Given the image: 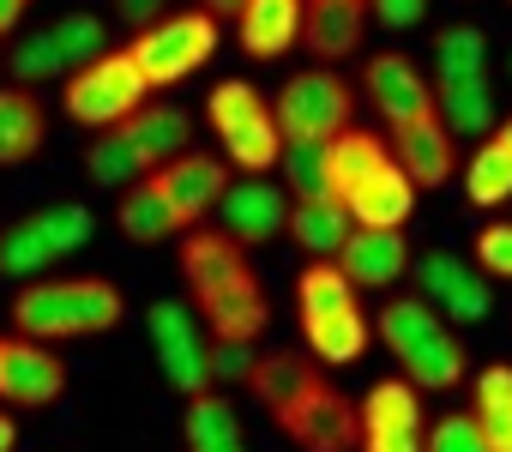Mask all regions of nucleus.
I'll return each instance as SVG.
<instances>
[{
  "mask_svg": "<svg viewBox=\"0 0 512 452\" xmlns=\"http://www.w3.org/2000/svg\"><path fill=\"white\" fill-rule=\"evenodd\" d=\"M247 386L302 452H356L362 446V410L308 356L272 350V356H260V368H253Z\"/></svg>",
  "mask_w": 512,
  "mask_h": 452,
  "instance_id": "f257e3e1",
  "label": "nucleus"
},
{
  "mask_svg": "<svg viewBox=\"0 0 512 452\" xmlns=\"http://www.w3.org/2000/svg\"><path fill=\"white\" fill-rule=\"evenodd\" d=\"M181 278L193 290V314L211 326V338H260L272 308L247 266V248L223 230H187L181 242Z\"/></svg>",
  "mask_w": 512,
  "mask_h": 452,
  "instance_id": "f03ea898",
  "label": "nucleus"
},
{
  "mask_svg": "<svg viewBox=\"0 0 512 452\" xmlns=\"http://www.w3.org/2000/svg\"><path fill=\"white\" fill-rule=\"evenodd\" d=\"M127 314L109 278H31L13 296V326L25 338H97L115 332Z\"/></svg>",
  "mask_w": 512,
  "mask_h": 452,
  "instance_id": "7ed1b4c3",
  "label": "nucleus"
},
{
  "mask_svg": "<svg viewBox=\"0 0 512 452\" xmlns=\"http://www.w3.org/2000/svg\"><path fill=\"white\" fill-rule=\"evenodd\" d=\"M374 338L392 350L410 386L422 392H452L464 386V344L452 338V320H440L422 296H392L374 320Z\"/></svg>",
  "mask_w": 512,
  "mask_h": 452,
  "instance_id": "20e7f679",
  "label": "nucleus"
},
{
  "mask_svg": "<svg viewBox=\"0 0 512 452\" xmlns=\"http://www.w3.org/2000/svg\"><path fill=\"white\" fill-rule=\"evenodd\" d=\"M296 308H302V338H308V356L314 362L350 368L368 350V320H362L356 284L344 278L338 260H314L296 278Z\"/></svg>",
  "mask_w": 512,
  "mask_h": 452,
  "instance_id": "39448f33",
  "label": "nucleus"
},
{
  "mask_svg": "<svg viewBox=\"0 0 512 452\" xmlns=\"http://www.w3.org/2000/svg\"><path fill=\"white\" fill-rule=\"evenodd\" d=\"M205 121H211V133L223 139V157H229L235 169H247V175L278 169V157H284V127H278L272 103L253 91L247 79L211 85V91H205Z\"/></svg>",
  "mask_w": 512,
  "mask_h": 452,
  "instance_id": "423d86ee",
  "label": "nucleus"
},
{
  "mask_svg": "<svg viewBox=\"0 0 512 452\" xmlns=\"http://www.w3.org/2000/svg\"><path fill=\"white\" fill-rule=\"evenodd\" d=\"M127 55H133V67L145 73L151 91H157V85H181V79H193V73L217 55V19H211L205 7H193V13H163V19H151L145 31H133Z\"/></svg>",
  "mask_w": 512,
  "mask_h": 452,
  "instance_id": "0eeeda50",
  "label": "nucleus"
},
{
  "mask_svg": "<svg viewBox=\"0 0 512 452\" xmlns=\"http://www.w3.org/2000/svg\"><path fill=\"white\" fill-rule=\"evenodd\" d=\"M67 115L79 121V127H97V133H109V127H121L139 103H151V85H145V73L133 67V55L127 49H103L97 61H85L73 79H67Z\"/></svg>",
  "mask_w": 512,
  "mask_h": 452,
  "instance_id": "6e6552de",
  "label": "nucleus"
},
{
  "mask_svg": "<svg viewBox=\"0 0 512 452\" xmlns=\"http://www.w3.org/2000/svg\"><path fill=\"white\" fill-rule=\"evenodd\" d=\"M350 109H356L350 79H338L326 67H308V73L284 79V91L272 103V115L284 127V145H326V139H338L350 127Z\"/></svg>",
  "mask_w": 512,
  "mask_h": 452,
  "instance_id": "1a4fd4ad",
  "label": "nucleus"
},
{
  "mask_svg": "<svg viewBox=\"0 0 512 452\" xmlns=\"http://www.w3.org/2000/svg\"><path fill=\"white\" fill-rule=\"evenodd\" d=\"M145 332H151V350H157L163 380H169L181 398H193V392L211 386V338L199 332V314H193L187 302H175V296L151 302Z\"/></svg>",
  "mask_w": 512,
  "mask_h": 452,
  "instance_id": "9d476101",
  "label": "nucleus"
},
{
  "mask_svg": "<svg viewBox=\"0 0 512 452\" xmlns=\"http://www.w3.org/2000/svg\"><path fill=\"white\" fill-rule=\"evenodd\" d=\"M416 296L440 314V320H452V326H476V320H488L494 314V290H488V272L482 266H470V260H458V254H422L416 266Z\"/></svg>",
  "mask_w": 512,
  "mask_h": 452,
  "instance_id": "9b49d317",
  "label": "nucleus"
},
{
  "mask_svg": "<svg viewBox=\"0 0 512 452\" xmlns=\"http://www.w3.org/2000/svg\"><path fill=\"white\" fill-rule=\"evenodd\" d=\"M362 410V452H422L428 416H422V386H410L404 374L374 380Z\"/></svg>",
  "mask_w": 512,
  "mask_h": 452,
  "instance_id": "f8f14e48",
  "label": "nucleus"
},
{
  "mask_svg": "<svg viewBox=\"0 0 512 452\" xmlns=\"http://www.w3.org/2000/svg\"><path fill=\"white\" fill-rule=\"evenodd\" d=\"M290 187H272L266 175H247V181H229V193L217 199V217H223V236H235L241 248H260L272 236L290 230Z\"/></svg>",
  "mask_w": 512,
  "mask_h": 452,
  "instance_id": "ddd939ff",
  "label": "nucleus"
},
{
  "mask_svg": "<svg viewBox=\"0 0 512 452\" xmlns=\"http://www.w3.org/2000/svg\"><path fill=\"white\" fill-rule=\"evenodd\" d=\"M67 386L61 356L43 338H0V404H19V410H43L55 404Z\"/></svg>",
  "mask_w": 512,
  "mask_h": 452,
  "instance_id": "4468645a",
  "label": "nucleus"
},
{
  "mask_svg": "<svg viewBox=\"0 0 512 452\" xmlns=\"http://www.w3.org/2000/svg\"><path fill=\"white\" fill-rule=\"evenodd\" d=\"M109 133H115V145L127 151L133 175H151V169H163L169 157L187 151V139H193V115L175 109V103H139V109H133L121 127H109Z\"/></svg>",
  "mask_w": 512,
  "mask_h": 452,
  "instance_id": "2eb2a0df",
  "label": "nucleus"
},
{
  "mask_svg": "<svg viewBox=\"0 0 512 452\" xmlns=\"http://www.w3.org/2000/svg\"><path fill=\"white\" fill-rule=\"evenodd\" d=\"M338 199L350 205V217L362 223V230H404L410 211H416V181H410L404 163L386 151V157H380L374 169H362Z\"/></svg>",
  "mask_w": 512,
  "mask_h": 452,
  "instance_id": "dca6fc26",
  "label": "nucleus"
},
{
  "mask_svg": "<svg viewBox=\"0 0 512 452\" xmlns=\"http://www.w3.org/2000/svg\"><path fill=\"white\" fill-rule=\"evenodd\" d=\"M151 175H157V187L169 193L181 230H193V223H199L205 211H217V199L229 193V169H223V157H211V151H181V157H169V163L151 169Z\"/></svg>",
  "mask_w": 512,
  "mask_h": 452,
  "instance_id": "f3484780",
  "label": "nucleus"
},
{
  "mask_svg": "<svg viewBox=\"0 0 512 452\" xmlns=\"http://www.w3.org/2000/svg\"><path fill=\"white\" fill-rule=\"evenodd\" d=\"M392 157L404 163V175L416 187H446L452 169H458V151H452V127L440 121V109L398 121L392 127Z\"/></svg>",
  "mask_w": 512,
  "mask_h": 452,
  "instance_id": "a211bd4d",
  "label": "nucleus"
},
{
  "mask_svg": "<svg viewBox=\"0 0 512 452\" xmlns=\"http://www.w3.org/2000/svg\"><path fill=\"white\" fill-rule=\"evenodd\" d=\"M368 103L386 115V127H398V121H410V115H428L434 109V85H428V73L410 61V55H398V49H380L374 61H368Z\"/></svg>",
  "mask_w": 512,
  "mask_h": 452,
  "instance_id": "6ab92c4d",
  "label": "nucleus"
},
{
  "mask_svg": "<svg viewBox=\"0 0 512 452\" xmlns=\"http://www.w3.org/2000/svg\"><path fill=\"white\" fill-rule=\"evenodd\" d=\"M338 266L356 290H392L404 272H410V242L404 230H350V242L338 248Z\"/></svg>",
  "mask_w": 512,
  "mask_h": 452,
  "instance_id": "aec40b11",
  "label": "nucleus"
},
{
  "mask_svg": "<svg viewBox=\"0 0 512 452\" xmlns=\"http://www.w3.org/2000/svg\"><path fill=\"white\" fill-rule=\"evenodd\" d=\"M302 19H308V0H247L235 13L241 25V49L253 61H278L302 43Z\"/></svg>",
  "mask_w": 512,
  "mask_h": 452,
  "instance_id": "412c9836",
  "label": "nucleus"
},
{
  "mask_svg": "<svg viewBox=\"0 0 512 452\" xmlns=\"http://www.w3.org/2000/svg\"><path fill=\"white\" fill-rule=\"evenodd\" d=\"M368 31V0H308V19H302V43L320 61H344L356 55Z\"/></svg>",
  "mask_w": 512,
  "mask_h": 452,
  "instance_id": "4be33fe9",
  "label": "nucleus"
},
{
  "mask_svg": "<svg viewBox=\"0 0 512 452\" xmlns=\"http://www.w3.org/2000/svg\"><path fill=\"white\" fill-rule=\"evenodd\" d=\"M350 230H356V217H350V205L338 193H320V199H296L290 205V236L314 260H338V248L350 242Z\"/></svg>",
  "mask_w": 512,
  "mask_h": 452,
  "instance_id": "5701e85b",
  "label": "nucleus"
},
{
  "mask_svg": "<svg viewBox=\"0 0 512 452\" xmlns=\"http://www.w3.org/2000/svg\"><path fill=\"white\" fill-rule=\"evenodd\" d=\"M115 223H121V236H127V242H139V248H157V242H169V236L181 230V217H175L169 193L157 187V175H139V181H127Z\"/></svg>",
  "mask_w": 512,
  "mask_h": 452,
  "instance_id": "b1692460",
  "label": "nucleus"
},
{
  "mask_svg": "<svg viewBox=\"0 0 512 452\" xmlns=\"http://www.w3.org/2000/svg\"><path fill=\"white\" fill-rule=\"evenodd\" d=\"M43 103L25 91V85H0V169H13V163H31L43 151Z\"/></svg>",
  "mask_w": 512,
  "mask_h": 452,
  "instance_id": "393cba45",
  "label": "nucleus"
},
{
  "mask_svg": "<svg viewBox=\"0 0 512 452\" xmlns=\"http://www.w3.org/2000/svg\"><path fill=\"white\" fill-rule=\"evenodd\" d=\"M181 434H187V452H247L241 440V416L223 392H193L187 398V416H181Z\"/></svg>",
  "mask_w": 512,
  "mask_h": 452,
  "instance_id": "a878e982",
  "label": "nucleus"
},
{
  "mask_svg": "<svg viewBox=\"0 0 512 452\" xmlns=\"http://www.w3.org/2000/svg\"><path fill=\"white\" fill-rule=\"evenodd\" d=\"M434 109H440V121L452 127V139H482V133H494V91H488V73H476V79H440V85H434Z\"/></svg>",
  "mask_w": 512,
  "mask_h": 452,
  "instance_id": "bb28decb",
  "label": "nucleus"
},
{
  "mask_svg": "<svg viewBox=\"0 0 512 452\" xmlns=\"http://www.w3.org/2000/svg\"><path fill=\"white\" fill-rule=\"evenodd\" d=\"M488 434V452H512V362H494L476 374V410H470Z\"/></svg>",
  "mask_w": 512,
  "mask_h": 452,
  "instance_id": "cd10ccee",
  "label": "nucleus"
},
{
  "mask_svg": "<svg viewBox=\"0 0 512 452\" xmlns=\"http://www.w3.org/2000/svg\"><path fill=\"white\" fill-rule=\"evenodd\" d=\"M488 73V37L476 25H446L434 37V85L440 79H476Z\"/></svg>",
  "mask_w": 512,
  "mask_h": 452,
  "instance_id": "c85d7f7f",
  "label": "nucleus"
},
{
  "mask_svg": "<svg viewBox=\"0 0 512 452\" xmlns=\"http://www.w3.org/2000/svg\"><path fill=\"white\" fill-rule=\"evenodd\" d=\"M464 193H470V205H500V199H512V151H506L500 139H488V145L470 151V163H464Z\"/></svg>",
  "mask_w": 512,
  "mask_h": 452,
  "instance_id": "c756f323",
  "label": "nucleus"
},
{
  "mask_svg": "<svg viewBox=\"0 0 512 452\" xmlns=\"http://www.w3.org/2000/svg\"><path fill=\"white\" fill-rule=\"evenodd\" d=\"M31 223H37V230L49 236L55 260H61V254H79V248H91V236H97V217H91V205H79V199L43 205V211H31Z\"/></svg>",
  "mask_w": 512,
  "mask_h": 452,
  "instance_id": "7c9ffc66",
  "label": "nucleus"
},
{
  "mask_svg": "<svg viewBox=\"0 0 512 452\" xmlns=\"http://www.w3.org/2000/svg\"><path fill=\"white\" fill-rule=\"evenodd\" d=\"M49 266H55V248H49V236L37 230L31 217H19L13 230L0 236V272H7V278H25V284H31V278H43Z\"/></svg>",
  "mask_w": 512,
  "mask_h": 452,
  "instance_id": "2f4dec72",
  "label": "nucleus"
},
{
  "mask_svg": "<svg viewBox=\"0 0 512 452\" xmlns=\"http://www.w3.org/2000/svg\"><path fill=\"white\" fill-rule=\"evenodd\" d=\"M49 31H55V49H61V61H67V79H73L85 61H97V55L109 49V31H103L97 13H67V19H55Z\"/></svg>",
  "mask_w": 512,
  "mask_h": 452,
  "instance_id": "473e14b6",
  "label": "nucleus"
},
{
  "mask_svg": "<svg viewBox=\"0 0 512 452\" xmlns=\"http://www.w3.org/2000/svg\"><path fill=\"white\" fill-rule=\"evenodd\" d=\"M278 175H284L290 199H320V193H332V163H326V145H284Z\"/></svg>",
  "mask_w": 512,
  "mask_h": 452,
  "instance_id": "72a5a7b5",
  "label": "nucleus"
},
{
  "mask_svg": "<svg viewBox=\"0 0 512 452\" xmlns=\"http://www.w3.org/2000/svg\"><path fill=\"white\" fill-rule=\"evenodd\" d=\"M13 79H19V85L67 79V61H61V49H55V31H31V37L13 49Z\"/></svg>",
  "mask_w": 512,
  "mask_h": 452,
  "instance_id": "f704fd0d",
  "label": "nucleus"
},
{
  "mask_svg": "<svg viewBox=\"0 0 512 452\" xmlns=\"http://www.w3.org/2000/svg\"><path fill=\"white\" fill-rule=\"evenodd\" d=\"M422 452H488V434H482V422H476V416L452 410V416L428 422V434H422Z\"/></svg>",
  "mask_w": 512,
  "mask_h": 452,
  "instance_id": "c9c22d12",
  "label": "nucleus"
},
{
  "mask_svg": "<svg viewBox=\"0 0 512 452\" xmlns=\"http://www.w3.org/2000/svg\"><path fill=\"white\" fill-rule=\"evenodd\" d=\"M260 368L253 338H211V386H247Z\"/></svg>",
  "mask_w": 512,
  "mask_h": 452,
  "instance_id": "e433bc0d",
  "label": "nucleus"
},
{
  "mask_svg": "<svg viewBox=\"0 0 512 452\" xmlns=\"http://www.w3.org/2000/svg\"><path fill=\"white\" fill-rule=\"evenodd\" d=\"M476 266L494 278H512V223H488L476 236Z\"/></svg>",
  "mask_w": 512,
  "mask_h": 452,
  "instance_id": "4c0bfd02",
  "label": "nucleus"
},
{
  "mask_svg": "<svg viewBox=\"0 0 512 452\" xmlns=\"http://www.w3.org/2000/svg\"><path fill=\"white\" fill-rule=\"evenodd\" d=\"M368 13L386 25V31H410L428 19V0H368Z\"/></svg>",
  "mask_w": 512,
  "mask_h": 452,
  "instance_id": "58836bf2",
  "label": "nucleus"
},
{
  "mask_svg": "<svg viewBox=\"0 0 512 452\" xmlns=\"http://www.w3.org/2000/svg\"><path fill=\"white\" fill-rule=\"evenodd\" d=\"M115 13H121V25H127V31H145L151 19H163V13H169V0H115Z\"/></svg>",
  "mask_w": 512,
  "mask_h": 452,
  "instance_id": "ea45409f",
  "label": "nucleus"
},
{
  "mask_svg": "<svg viewBox=\"0 0 512 452\" xmlns=\"http://www.w3.org/2000/svg\"><path fill=\"white\" fill-rule=\"evenodd\" d=\"M31 13V0H0V37L7 31H19V19Z\"/></svg>",
  "mask_w": 512,
  "mask_h": 452,
  "instance_id": "a19ab883",
  "label": "nucleus"
},
{
  "mask_svg": "<svg viewBox=\"0 0 512 452\" xmlns=\"http://www.w3.org/2000/svg\"><path fill=\"white\" fill-rule=\"evenodd\" d=\"M199 7H205V13H211V19H217V13H223V19H235V13H241V7H247V0H199Z\"/></svg>",
  "mask_w": 512,
  "mask_h": 452,
  "instance_id": "79ce46f5",
  "label": "nucleus"
},
{
  "mask_svg": "<svg viewBox=\"0 0 512 452\" xmlns=\"http://www.w3.org/2000/svg\"><path fill=\"white\" fill-rule=\"evenodd\" d=\"M13 446H19V428H13L7 410H0V452H13Z\"/></svg>",
  "mask_w": 512,
  "mask_h": 452,
  "instance_id": "37998d69",
  "label": "nucleus"
},
{
  "mask_svg": "<svg viewBox=\"0 0 512 452\" xmlns=\"http://www.w3.org/2000/svg\"><path fill=\"white\" fill-rule=\"evenodd\" d=\"M494 139H500V145L512 151V121H506V127H494Z\"/></svg>",
  "mask_w": 512,
  "mask_h": 452,
  "instance_id": "c03bdc74",
  "label": "nucleus"
}]
</instances>
